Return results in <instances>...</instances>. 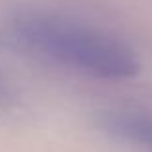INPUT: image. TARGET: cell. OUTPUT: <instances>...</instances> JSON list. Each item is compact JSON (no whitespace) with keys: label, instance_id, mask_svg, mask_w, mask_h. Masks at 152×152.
I'll use <instances>...</instances> for the list:
<instances>
[{"label":"cell","instance_id":"3957f363","mask_svg":"<svg viewBox=\"0 0 152 152\" xmlns=\"http://www.w3.org/2000/svg\"><path fill=\"white\" fill-rule=\"evenodd\" d=\"M4 93V89H2V85H0V94H2Z\"/></svg>","mask_w":152,"mask_h":152},{"label":"cell","instance_id":"7a4b0ae2","mask_svg":"<svg viewBox=\"0 0 152 152\" xmlns=\"http://www.w3.org/2000/svg\"><path fill=\"white\" fill-rule=\"evenodd\" d=\"M102 125L108 133L135 146L152 150V115L131 110L106 112L102 115Z\"/></svg>","mask_w":152,"mask_h":152},{"label":"cell","instance_id":"6da1fadb","mask_svg":"<svg viewBox=\"0 0 152 152\" xmlns=\"http://www.w3.org/2000/svg\"><path fill=\"white\" fill-rule=\"evenodd\" d=\"M14 31L39 54L94 77L125 79L139 71L137 56L123 41L71 19L27 14L14 21Z\"/></svg>","mask_w":152,"mask_h":152}]
</instances>
